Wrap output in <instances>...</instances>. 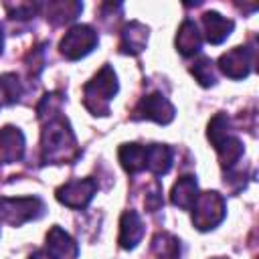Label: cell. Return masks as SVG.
Wrapping results in <instances>:
<instances>
[{"label":"cell","instance_id":"cell-8","mask_svg":"<svg viewBox=\"0 0 259 259\" xmlns=\"http://www.w3.org/2000/svg\"><path fill=\"white\" fill-rule=\"evenodd\" d=\"M255 63V49L251 47H235L219 57V71L229 79H245Z\"/></svg>","mask_w":259,"mask_h":259},{"label":"cell","instance_id":"cell-19","mask_svg":"<svg viewBox=\"0 0 259 259\" xmlns=\"http://www.w3.org/2000/svg\"><path fill=\"white\" fill-rule=\"evenodd\" d=\"M154 259H180V241L170 233H156L150 247Z\"/></svg>","mask_w":259,"mask_h":259},{"label":"cell","instance_id":"cell-1","mask_svg":"<svg viewBox=\"0 0 259 259\" xmlns=\"http://www.w3.org/2000/svg\"><path fill=\"white\" fill-rule=\"evenodd\" d=\"M42 121L40 132V152L42 164H73L79 158L77 138L69 125V119L59 111Z\"/></svg>","mask_w":259,"mask_h":259},{"label":"cell","instance_id":"cell-23","mask_svg":"<svg viewBox=\"0 0 259 259\" xmlns=\"http://www.w3.org/2000/svg\"><path fill=\"white\" fill-rule=\"evenodd\" d=\"M28 259H51V257L47 255V251H34V253H32Z\"/></svg>","mask_w":259,"mask_h":259},{"label":"cell","instance_id":"cell-2","mask_svg":"<svg viewBox=\"0 0 259 259\" xmlns=\"http://www.w3.org/2000/svg\"><path fill=\"white\" fill-rule=\"evenodd\" d=\"M119 89L117 75L111 69V65H103L91 81L83 85V105L93 115H107L109 113V101L115 97Z\"/></svg>","mask_w":259,"mask_h":259},{"label":"cell","instance_id":"cell-3","mask_svg":"<svg viewBox=\"0 0 259 259\" xmlns=\"http://www.w3.org/2000/svg\"><path fill=\"white\" fill-rule=\"evenodd\" d=\"M47 206L38 196H0V223L20 227L45 214Z\"/></svg>","mask_w":259,"mask_h":259},{"label":"cell","instance_id":"cell-24","mask_svg":"<svg viewBox=\"0 0 259 259\" xmlns=\"http://www.w3.org/2000/svg\"><path fill=\"white\" fill-rule=\"evenodd\" d=\"M2 49H4V30H2V22H0V55H2Z\"/></svg>","mask_w":259,"mask_h":259},{"label":"cell","instance_id":"cell-10","mask_svg":"<svg viewBox=\"0 0 259 259\" xmlns=\"http://www.w3.org/2000/svg\"><path fill=\"white\" fill-rule=\"evenodd\" d=\"M24 156V136L14 125H4L0 130V164L18 162Z\"/></svg>","mask_w":259,"mask_h":259},{"label":"cell","instance_id":"cell-4","mask_svg":"<svg viewBox=\"0 0 259 259\" xmlns=\"http://www.w3.org/2000/svg\"><path fill=\"white\" fill-rule=\"evenodd\" d=\"M190 210H192V225L198 231H210L217 225H221L223 219L227 217V202L223 194L214 190H206V192H198Z\"/></svg>","mask_w":259,"mask_h":259},{"label":"cell","instance_id":"cell-21","mask_svg":"<svg viewBox=\"0 0 259 259\" xmlns=\"http://www.w3.org/2000/svg\"><path fill=\"white\" fill-rule=\"evenodd\" d=\"M231 134H233V130H231V119H229V115L223 113V111L214 113V115L210 117L208 130H206V136H208L212 148H214L217 144H221V142H223L227 136H231Z\"/></svg>","mask_w":259,"mask_h":259},{"label":"cell","instance_id":"cell-12","mask_svg":"<svg viewBox=\"0 0 259 259\" xmlns=\"http://www.w3.org/2000/svg\"><path fill=\"white\" fill-rule=\"evenodd\" d=\"M202 26H204V38L210 45H221L229 38V34L235 28V22L214 10H208L202 14Z\"/></svg>","mask_w":259,"mask_h":259},{"label":"cell","instance_id":"cell-22","mask_svg":"<svg viewBox=\"0 0 259 259\" xmlns=\"http://www.w3.org/2000/svg\"><path fill=\"white\" fill-rule=\"evenodd\" d=\"M214 63L208 59V57H198L192 67H190V73L194 75V79L202 85V87H210L217 83V75H214Z\"/></svg>","mask_w":259,"mask_h":259},{"label":"cell","instance_id":"cell-6","mask_svg":"<svg viewBox=\"0 0 259 259\" xmlns=\"http://www.w3.org/2000/svg\"><path fill=\"white\" fill-rule=\"evenodd\" d=\"M97 192V180L87 176V178H73V180H67L65 184H61L55 192L57 200L69 208H85L93 194Z\"/></svg>","mask_w":259,"mask_h":259},{"label":"cell","instance_id":"cell-13","mask_svg":"<svg viewBox=\"0 0 259 259\" xmlns=\"http://www.w3.org/2000/svg\"><path fill=\"white\" fill-rule=\"evenodd\" d=\"M148 42V26H144L138 20H130L123 28H121V36H119V51L123 55H138L146 49Z\"/></svg>","mask_w":259,"mask_h":259},{"label":"cell","instance_id":"cell-17","mask_svg":"<svg viewBox=\"0 0 259 259\" xmlns=\"http://www.w3.org/2000/svg\"><path fill=\"white\" fill-rule=\"evenodd\" d=\"M117 158L127 174H138L146 170V146L142 144H121L117 150Z\"/></svg>","mask_w":259,"mask_h":259},{"label":"cell","instance_id":"cell-14","mask_svg":"<svg viewBox=\"0 0 259 259\" xmlns=\"http://www.w3.org/2000/svg\"><path fill=\"white\" fill-rule=\"evenodd\" d=\"M176 49L182 57H192L202 49V34L192 18H184L176 32Z\"/></svg>","mask_w":259,"mask_h":259},{"label":"cell","instance_id":"cell-20","mask_svg":"<svg viewBox=\"0 0 259 259\" xmlns=\"http://www.w3.org/2000/svg\"><path fill=\"white\" fill-rule=\"evenodd\" d=\"M22 97V81L16 73H4L0 75V107L14 105Z\"/></svg>","mask_w":259,"mask_h":259},{"label":"cell","instance_id":"cell-18","mask_svg":"<svg viewBox=\"0 0 259 259\" xmlns=\"http://www.w3.org/2000/svg\"><path fill=\"white\" fill-rule=\"evenodd\" d=\"M45 10H47V20H51L55 26H61L75 20L83 10V4L81 2H49L45 4Z\"/></svg>","mask_w":259,"mask_h":259},{"label":"cell","instance_id":"cell-25","mask_svg":"<svg viewBox=\"0 0 259 259\" xmlns=\"http://www.w3.org/2000/svg\"><path fill=\"white\" fill-rule=\"evenodd\" d=\"M214 259H227V257H214Z\"/></svg>","mask_w":259,"mask_h":259},{"label":"cell","instance_id":"cell-9","mask_svg":"<svg viewBox=\"0 0 259 259\" xmlns=\"http://www.w3.org/2000/svg\"><path fill=\"white\" fill-rule=\"evenodd\" d=\"M47 255L51 259H77L79 245L77 241L59 225H53L47 233Z\"/></svg>","mask_w":259,"mask_h":259},{"label":"cell","instance_id":"cell-15","mask_svg":"<svg viewBox=\"0 0 259 259\" xmlns=\"http://www.w3.org/2000/svg\"><path fill=\"white\" fill-rule=\"evenodd\" d=\"M174 152L166 144H148L146 146V170L154 176H164L170 172Z\"/></svg>","mask_w":259,"mask_h":259},{"label":"cell","instance_id":"cell-11","mask_svg":"<svg viewBox=\"0 0 259 259\" xmlns=\"http://www.w3.org/2000/svg\"><path fill=\"white\" fill-rule=\"evenodd\" d=\"M144 223H142V217L136 212V210H125L119 219V237H117V243L121 249H136L138 243L142 241L144 237Z\"/></svg>","mask_w":259,"mask_h":259},{"label":"cell","instance_id":"cell-16","mask_svg":"<svg viewBox=\"0 0 259 259\" xmlns=\"http://www.w3.org/2000/svg\"><path fill=\"white\" fill-rule=\"evenodd\" d=\"M196 196H198V182H196V176H190V174L180 176L170 190V202L182 210H190Z\"/></svg>","mask_w":259,"mask_h":259},{"label":"cell","instance_id":"cell-5","mask_svg":"<svg viewBox=\"0 0 259 259\" xmlns=\"http://www.w3.org/2000/svg\"><path fill=\"white\" fill-rule=\"evenodd\" d=\"M97 47V32L89 24L71 26L59 42V51L69 61H79Z\"/></svg>","mask_w":259,"mask_h":259},{"label":"cell","instance_id":"cell-7","mask_svg":"<svg viewBox=\"0 0 259 259\" xmlns=\"http://www.w3.org/2000/svg\"><path fill=\"white\" fill-rule=\"evenodd\" d=\"M174 115H176L174 105L162 93L144 95L138 101V105H136V109L132 113L134 119H150V121H156L160 125H168L174 119Z\"/></svg>","mask_w":259,"mask_h":259}]
</instances>
